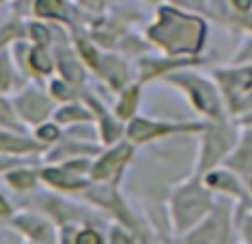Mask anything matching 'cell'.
<instances>
[{
    "instance_id": "obj_2",
    "label": "cell",
    "mask_w": 252,
    "mask_h": 244,
    "mask_svg": "<svg viewBox=\"0 0 252 244\" xmlns=\"http://www.w3.org/2000/svg\"><path fill=\"white\" fill-rule=\"evenodd\" d=\"M208 206V198L199 191V189H192L186 191L177 198V215H179V224L186 227L190 220H195L201 211Z\"/></svg>"
},
{
    "instance_id": "obj_1",
    "label": "cell",
    "mask_w": 252,
    "mask_h": 244,
    "mask_svg": "<svg viewBox=\"0 0 252 244\" xmlns=\"http://www.w3.org/2000/svg\"><path fill=\"white\" fill-rule=\"evenodd\" d=\"M201 25L197 20H184L182 16L166 18L161 27L153 29V38L161 40L170 49H195L199 44Z\"/></svg>"
},
{
    "instance_id": "obj_9",
    "label": "cell",
    "mask_w": 252,
    "mask_h": 244,
    "mask_svg": "<svg viewBox=\"0 0 252 244\" xmlns=\"http://www.w3.org/2000/svg\"><path fill=\"white\" fill-rule=\"evenodd\" d=\"M135 98H137V93H135V91H130V93H128V96H126V98H124V100H122V107H120V114H122V116H128V114H130V111H133V105H135Z\"/></svg>"
},
{
    "instance_id": "obj_15",
    "label": "cell",
    "mask_w": 252,
    "mask_h": 244,
    "mask_svg": "<svg viewBox=\"0 0 252 244\" xmlns=\"http://www.w3.org/2000/svg\"><path fill=\"white\" fill-rule=\"evenodd\" d=\"M84 116H87L84 111H75V109L71 111V109H69V111H62L60 118H62V120H66V118H84Z\"/></svg>"
},
{
    "instance_id": "obj_14",
    "label": "cell",
    "mask_w": 252,
    "mask_h": 244,
    "mask_svg": "<svg viewBox=\"0 0 252 244\" xmlns=\"http://www.w3.org/2000/svg\"><path fill=\"white\" fill-rule=\"evenodd\" d=\"M104 135H106V140H113L118 135V129L113 126V122H109V120L104 122Z\"/></svg>"
},
{
    "instance_id": "obj_18",
    "label": "cell",
    "mask_w": 252,
    "mask_h": 244,
    "mask_svg": "<svg viewBox=\"0 0 252 244\" xmlns=\"http://www.w3.org/2000/svg\"><path fill=\"white\" fill-rule=\"evenodd\" d=\"M53 91H56V93H58V96H62V98H64V96H69V93H66V91H64V87H62V84H60V82H56V84H53Z\"/></svg>"
},
{
    "instance_id": "obj_17",
    "label": "cell",
    "mask_w": 252,
    "mask_h": 244,
    "mask_svg": "<svg viewBox=\"0 0 252 244\" xmlns=\"http://www.w3.org/2000/svg\"><path fill=\"white\" fill-rule=\"evenodd\" d=\"M40 135L42 138H56V129H51V126H47V129L40 131Z\"/></svg>"
},
{
    "instance_id": "obj_16",
    "label": "cell",
    "mask_w": 252,
    "mask_h": 244,
    "mask_svg": "<svg viewBox=\"0 0 252 244\" xmlns=\"http://www.w3.org/2000/svg\"><path fill=\"white\" fill-rule=\"evenodd\" d=\"M33 36H35V38H38V42L40 44H44V42H47V31H44L42 29V27H33Z\"/></svg>"
},
{
    "instance_id": "obj_7",
    "label": "cell",
    "mask_w": 252,
    "mask_h": 244,
    "mask_svg": "<svg viewBox=\"0 0 252 244\" xmlns=\"http://www.w3.org/2000/svg\"><path fill=\"white\" fill-rule=\"evenodd\" d=\"M235 166H239V169L252 166V138H250V142L244 147V151L239 153V158L235 160Z\"/></svg>"
},
{
    "instance_id": "obj_6",
    "label": "cell",
    "mask_w": 252,
    "mask_h": 244,
    "mask_svg": "<svg viewBox=\"0 0 252 244\" xmlns=\"http://www.w3.org/2000/svg\"><path fill=\"white\" fill-rule=\"evenodd\" d=\"M157 131H161L159 126H151L148 122H135V124L130 126V135H133V138H148V135L157 133Z\"/></svg>"
},
{
    "instance_id": "obj_12",
    "label": "cell",
    "mask_w": 252,
    "mask_h": 244,
    "mask_svg": "<svg viewBox=\"0 0 252 244\" xmlns=\"http://www.w3.org/2000/svg\"><path fill=\"white\" fill-rule=\"evenodd\" d=\"M38 13H53V11H58L60 9V4L58 2H38Z\"/></svg>"
},
{
    "instance_id": "obj_3",
    "label": "cell",
    "mask_w": 252,
    "mask_h": 244,
    "mask_svg": "<svg viewBox=\"0 0 252 244\" xmlns=\"http://www.w3.org/2000/svg\"><path fill=\"white\" fill-rule=\"evenodd\" d=\"M20 109H22V114H25L27 118L38 120V118H42V116L47 114V102H44L42 98H38V96H33V93H29L27 98H22Z\"/></svg>"
},
{
    "instance_id": "obj_13",
    "label": "cell",
    "mask_w": 252,
    "mask_h": 244,
    "mask_svg": "<svg viewBox=\"0 0 252 244\" xmlns=\"http://www.w3.org/2000/svg\"><path fill=\"white\" fill-rule=\"evenodd\" d=\"M33 65L38 67L40 71H49V62H47V58H44L40 51H35V53H33Z\"/></svg>"
},
{
    "instance_id": "obj_20",
    "label": "cell",
    "mask_w": 252,
    "mask_h": 244,
    "mask_svg": "<svg viewBox=\"0 0 252 244\" xmlns=\"http://www.w3.org/2000/svg\"><path fill=\"white\" fill-rule=\"evenodd\" d=\"M248 238H250V242H252V222L248 224Z\"/></svg>"
},
{
    "instance_id": "obj_8",
    "label": "cell",
    "mask_w": 252,
    "mask_h": 244,
    "mask_svg": "<svg viewBox=\"0 0 252 244\" xmlns=\"http://www.w3.org/2000/svg\"><path fill=\"white\" fill-rule=\"evenodd\" d=\"M62 71H64V76L69 80H73V82H78L80 78H82V76H80V69H78V65H75V62H71V60H62Z\"/></svg>"
},
{
    "instance_id": "obj_4",
    "label": "cell",
    "mask_w": 252,
    "mask_h": 244,
    "mask_svg": "<svg viewBox=\"0 0 252 244\" xmlns=\"http://www.w3.org/2000/svg\"><path fill=\"white\" fill-rule=\"evenodd\" d=\"M126 153H128V149H118V151H113L109 158H104V160L100 162V166L95 169V178H104V175H109L111 171H113V166H118L120 160L126 158Z\"/></svg>"
},
{
    "instance_id": "obj_19",
    "label": "cell",
    "mask_w": 252,
    "mask_h": 244,
    "mask_svg": "<svg viewBox=\"0 0 252 244\" xmlns=\"http://www.w3.org/2000/svg\"><path fill=\"white\" fill-rule=\"evenodd\" d=\"M113 240H115V244H128V242H126L124 238H122V233H115V236H113Z\"/></svg>"
},
{
    "instance_id": "obj_5",
    "label": "cell",
    "mask_w": 252,
    "mask_h": 244,
    "mask_svg": "<svg viewBox=\"0 0 252 244\" xmlns=\"http://www.w3.org/2000/svg\"><path fill=\"white\" fill-rule=\"evenodd\" d=\"M44 178L49 180V182H53V184H60V187H80V180H73V178H69V175H64V173H60V171H47L44 173Z\"/></svg>"
},
{
    "instance_id": "obj_11",
    "label": "cell",
    "mask_w": 252,
    "mask_h": 244,
    "mask_svg": "<svg viewBox=\"0 0 252 244\" xmlns=\"http://www.w3.org/2000/svg\"><path fill=\"white\" fill-rule=\"evenodd\" d=\"M78 244H100V238H97L93 231H87L78 238Z\"/></svg>"
},
{
    "instance_id": "obj_10",
    "label": "cell",
    "mask_w": 252,
    "mask_h": 244,
    "mask_svg": "<svg viewBox=\"0 0 252 244\" xmlns=\"http://www.w3.org/2000/svg\"><path fill=\"white\" fill-rule=\"evenodd\" d=\"M11 182L16 184V187H31V184H33V178H31L29 173H16L11 178Z\"/></svg>"
}]
</instances>
